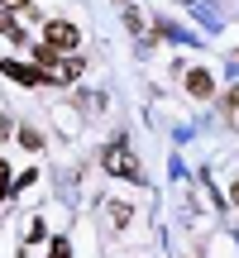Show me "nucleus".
<instances>
[{
  "label": "nucleus",
  "mask_w": 239,
  "mask_h": 258,
  "mask_svg": "<svg viewBox=\"0 0 239 258\" xmlns=\"http://www.w3.org/2000/svg\"><path fill=\"white\" fill-rule=\"evenodd\" d=\"M77 43H82L77 24H67V19H53V24H43V48H48V53H72Z\"/></svg>",
  "instance_id": "obj_1"
},
{
  "label": "nucleus",
  "mask_w": 239,
  "mask_h": 258,
  "mask_svg": "<svg viewBox=\"0 0 239 258\" xmlns=\"http://www.w3.org/2000/svg\"><path fill=\"white\" fill-rule=\"evenodd\" d=\"M101 167H105V172H110V177H129V182H139V158L129 153L125 144L105 148V153H101Z\"/></svg>",
  "instance_id": "obj_2"
},
{
  "label": "nucleus",
  "mask_w": 239,
  "mask_h": 258,
  "mask_svg": "<svg viewBox=\"0 0 239 258\" xmlns=\"http://www.w3.org/2000/svg\"><path fill=\"white\" fill-rule=\"evenodd\" d=\"M0 72H5L10 82H19V86H43V77H38L34 62H0Z\"/></svg>",
  "instance_id": "obj_3"
},
{
  "label": "nucleus",
  "mask_w": 239,
  "mask_h": 258,
  "mask_svg": "<svg viewBox=\"0 0 239 258\" xmlns=\"http://www.w3.org/2000/svg\"><path fill=\"white\" fill-rule=\"evenodd\" d=\"M187 91H192L196 101H211V96H215V82H211V72H206V67H192V72H187Z\"/></svg>",
  "instance_id": "obj_4"
},
{
  "label": "nucleus",
  "mask_w": 239,
  "mask_h": 258,
  "mask_svg": "<svg viewBox=\"0 0 239 258\" xmlns=\"http://www.w3.org/2000/svg\"><path fill=\"white\" fill-rule=\"evenodd\" d=\"M105 220H110L115 234H125L129 220H134V206H129V201H105Z\"/></svg>",
  "instance_id": "obj_5"
},
{
  "label": "nucleus",
  "mask_w": 239,
  "mask_h": 258,
  "mask_svg": "<svg viewBox=\"0 0 239 258\" xmlns=\"http://www.w3.org/2000/svg\"><path fill=\"white\" fill-rule=\"evenodd\" d=\"M19 144H24L29 153H38V148H43V134H38L34 124H19Z\"/></svg>",
  "instance_id": "obj_6"
},
{
  "label": "nucleus",
  "mask_w": 239,
  "mask_h": 258,
  "mask_svg": "<svg viewBox=\"0 0 239 258\" xmlns=\"http://www.w3.org/2000/svg\"><path fill=\"white\" fill-rule=\"evenodd\" d=\"M0 38H24V34H19V29H15V19L5 15V10H0Z\"/></svg>",
  "instance_id": "obj_7"
},
{
  "label": "nucleus",
  "mask_w": 239,
  "mask_h": 258,
  "mask_svg": "<svg viewBox=\"0 0 239 258\" xmlns=\"http://www.w3.org/2000/svg\"><path fill=\"white\" fill-rule=\"evenodd\" d=\"M125 24L134 29V34H144V29H148V24H144V15H139V10H125Z\"/></svg>",
  "instance_id": "obj_8"
},
{
  "label": "nucleus",
  "mask_w": 239,
  "mask_h": 258,
  "mask_svg": "<svg viewBox=\"0 0 239 258\" xmlns=\"http://www.w3.org/2000/svg\"><path fill=\"white\" fill-rule=\"evenodd\" d=\"M24 239H29V244H38V239H43V220H29V230H24Z\"/></svg>",
  "instance_id": "obj_9"
},
{
  "label": "nucleus",
  "mask_w": 239,
  "mask_h": 258,
  "mask_svg": "<svg viewBox=\"0 0 239 258\" xmlns=\"http://www.w3.org/2000/svg\"><path fill=\"white\" fill-rule=\"evenodd\" d=\"M48 258H72V244H67V239H53V253H48Z\"/></svg>",
  "instance_id": "obj_10"
},
{
  "label": "nucleus",
  "mask_w": 239,
  "mask_h": 258,
  "mask_svg": "<svg viewBox=\"0 0 239 258\" xmlns=\"http://www.w3.org/2000/svg\"><path fill=\"white\" fill-rule=\"evenodd\" d=\"M34 0H0V10H10V15H19V10H29Z\"/></svg>",
  "instance_id": "obj_11"
},
{
  "label": "nucleus",
  "mask_w": 239,
  "mask_h": 258,
  "mask_svg": "<svg viewBox=\"0 0 239 258\" xmlns=\"http://www.w3.org/2000/svg\"><path fill=\"white\" fill-rule=\"evenodd\" d=\"M5 196H10V167L0 163V201H5Z\"/></svg>",
  "instance_id": "obj_12"
},
{
  "label": "nucleus",
  "mask_w": 239,
  "mask_h": 258,
  "mask_svg": "<svg viewBox=\"0 0 239 258\" xmlns=\"http://www.w3.org/2000/svg\"><path fill=\"white\" fill-rule=\"evenodd\" d=\"M230 201H234V206H239V182H230Z\"/></svg>",
  "instance_id": "obj_13"
},
{
  "label": "nucleus",
  "mask_w": 239,
  "mask_h": 258,
  "mask_svg": "<svg viewBox=\"0 0 239 258\" xmlns=\"http://www.w3.org/2000/svg\"><path fill=\"white\" fill-rule=\"evenodd\" d=\"M115 5H125V10H129V0H115Z\"/></svg>",
  "instance_id": "obj_14"
},
{
  "label": "nucleus",
  "mask_w": 239,
  "mask_h": 258,
  "mask_svg": "<svg viewBox=\"0 0 239 258\" xmlns=\"http://www.w3.org/2000/svg\"><path fill=\"white\" fill-rule=\"evenodd\" d=\"M234 57H239V53H234Z\"/></svg>",
  "instance_id": "obj_15"
}]
</instances>
